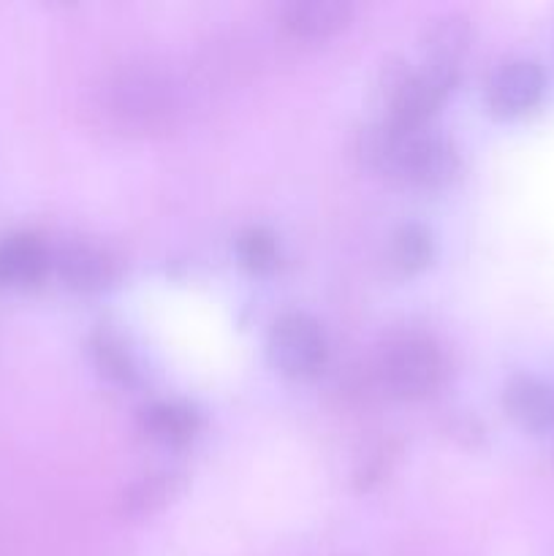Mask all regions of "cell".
Instances as JSON below:
<instances>
[{"label": "cell", "mask_w": 554, "mask_h": 556, "mask_svg": "<svg viewBox=\"0 0 554 556\" xmlns=\"http://www.w3.org/2000/svg\"><path fill=\"white\" fill-rule=\"evenodd\" d=\"M272 364L297 380L315 378L329 358V340L318 320L302 309H286L275 318L266 340Z\"/></svg>", "instance_id": "obj_5"}, {"label": "cell", "mask_w": 554, "mask_h": 556, "mask_svg": "<svg viewBox=\"0 0 554 556\" xmlns=\"http://www.w3.org/2000/svg\"><path fill=\"white\" fill-rule=\"evenodd\" d=\"M101 112L119 130H158L174 112V85L158 65L125 63L106 76L101 90Z\"/></svg>", "instance_id": "obj_2"}, {"label": "cell", "mask_w": 554, "mask_h": 556, "mask_svg": "<svg viewBox=\"0 0 554 556\" xmlns=\"http://www.w3.org/2000/svg\"><path fill=\"white\" fill-rule=\"evenodd\" d=\"M546 74L532 58H505L487 79L489 109L500 117H519L541 103Z\"/></svg>", "instance_id": "obj_7"}, {"label": "cell", "mask_w": 554, "mask_h": 556, "mask_svg": "<svg viewBox=\"0 0 554 556\" xmlns=\"http://www.w3.org/2000/svg\"><path fill=\"white\" fill-rule=\"evenodd\" d=\"M456 79L438 74L427 65H411L405 60L391 63L380 76V117L391 125H429L440 103L454 90Z\"/></svg>", "instance_id": "obj_4"}, {"label": "cell", "mask_w": 554, "mask_h": 556, "mask_svg": "<svg viewBox=\"0 0 554 556\" xmlns=\"http://www.w3.org/2000/svg\"><path fill=\"white\" fill-rule=\"evenodd\" d=\"M52 269L71 291L96 293L117 280L123 261L106 242L90 237H71L52 248Z\"/></svg>", "instance_id": "obj_6"}, {"label": "cell", "mask_w": 554, "mask_h": 556, "mask_svg": "<svg viewBox=\"0 0 554 556\" xmlns=\"http://www.w3.org/2000/svg\"><path fill=\"white\" fill-rule=\"evenodd\" d=\"M375 372L389 394L421 400L440 389L449 372V358L443 345L427 331H396L378 348Z\"/></svg>", "instance_id": "obj_3"}, {"label": "cell", "mask_w": 554, "mask_h": 556, "mask_svg": "<svg viewBox=\"0 0 554 556\" xmlns=\"http://www.w3.org/2000/svg\"><path fill=\"white\" fill-rule=\"evenodd\" d=\"M353 5L348 0H291L280 5V25L288 36L315 41L340 33L351 22Z\"/></svg>", "instance_id": "obj_10"}, {"label": "cell", "mask_w": 554, "mask_h": 556, "mask_svg": "<svg viewBox=\"0 0 554 556\" xmlns=\"http://www.w3.org/2000/svg\"><path fill=\"white\" fill-rule=\"evenodd\" d=\"M52 269V248L33 231L0 237V288H30Z\"/></svg>", "instance_id": "obj_9"}, {"label": "cell", "mask_w": 554, "mask_h": 556, "mask_svg": "<svg viewBox=\"0 0 554 556\" xmlns=\"http://www.w3.org/2000/svg\"><path fill=\"white\" fill-rule=\"evenodd\" d=\"M234 253L244 269L253 275H266L280 261V244L266 226H244L234 237Z\"/></svg>", "instance_id": "obj_15"}, {"label": "cell", "mask_w": 554, "mask_h": 556, "mask_svg": "<svg viewBox=\"0 0 554 556\" xmlns=\"http://www.w3.org/2000/svg\"><path fill=\"white\" fill-rule=\"evenodd\" d=\"M435 255V239L424 223H402L394 233H391L389 242V258L391 264L400 271H418L432 261Z\"/></svg>", "instance_id": "obj_14"}, {"label": "cell", "mask_w": 554, "mask_h": 556, "mask_svg": "<svg viewBox=\"0 0 554 556\" xmlns=\"http://www.w3.org/2000/svg\"><path fill=\"white\" fill-rule=\"evenodd\" d=\"M503 405L525 429L554 427V389L532 375H514L505 383Z\"/></svg>", "instance_id": "obj_12"}, {"label": "cell", "mask_w": 554, "mask_h": 556, "mask_svg": "<svg viewBox=\"0 0 554 556\" xmlns=\"http://www.w3.org/2000/svg\"><path fill=\"white\" fill-rule=\"evenodd\" d=\"M141 429L155 443L179 448L199 434L201 416L185 400H155L141 410Z\"/></svg>", "instance_id": "obj_11"}, {"label": "cell", "mask_w": 554, "mask_h": 556, "mask_svg": "<svg viewBox=\"0 0 554 556\" xmlns=\"http://www.w3.org/2000/svg\"><path fill=\"white\" fill-rule=\"evenodd\" d=\"M470 41L473 27L467 16L456 14V11L435 16L421 33V65L459 81Z\"/></svg>", "instance_id": "obj_8"}, {"label": "cell", "mask_w": 554, "mask_h": 556, "mask_svg": "<svg viewBox=\"0 0 554 556\" xmlns=\"http://www.w3.org/2000/svg\"><path fill=\"white\" fill-rule=\"evenodd\" d=\"M92 351H96L98 367H101L103 375H109L112 380H119V383H128L136 375L134 358H130L128 348L123 345L117 334L112 331H98L96 340H92Z\"/></svg>", "instance_id": "obj_16"}, {"label": "cell", "mask_w": 554, "mask_h": 556, "mask_svg": "<svg viewBox=\"0 0 554 556\" xmlns=\"http://www.w3.org/2000/svg\"><path fill=\"white\" fill-rule=\"evenodd\" d=\"M358 152L380 174L416 188H440L459 174V147L432 125H391L375 119L358 136Z\"/></svg>", "instance_id": "obj_1"}, {"label": "cell", "mask_w": 554, "mask_h": 556, "mask_svg": "<svg viewBox=\"0 0 554 556\" xmlns=\"http://www.w3.org/2000/svg\"><path fill=\"white\" fill-rule=\"evenodd\" d=\"M182 476L174 470H152L147 476L128 483L119 497V508L125 516H150L161 510L174 494L179 492Z\"/></svg>", "instance_id": "obj_13"}]
</instances>
